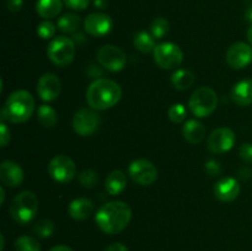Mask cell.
Listing matches in <instances>:
<instances>
[{"label":"cell","instance_id":"obj_31","mask_svg":"<svg viewBox=\"0 0 252 251\" xmlns=\"http://www.w3.org/2000/svg\"><path fill=\"white\" fill-rule=\"evenodd\" d=\"M56 31V25L49 21V20H44V21L39 22L38 26H37V34L42 39H53Z\"/></svg>","mask_w":252,"mask_h":251},{"label":"cell","instance_id":"obj_10","mask_svg":"<svg viewBox=\"0 0 252 251\" xmlns=\"http://www.w3.org/2000/svg\"><path fill=\"white\" fill-rule=\"evenodd\" d=\"M128 176L140 186H150L158 180V169L147 159H137L128 166Z\"/></svg>","mask_w":252,"mask_h":251},{"label":"cell","instance_id":"obj_37","mask_svg":"<svg viewBox=\"0 0 252 251\" xmlns=\"http://www.w3.org/2000/svg\"><path fill=\"white\" fill-rule=\"evenodd\" d=\"M24 6V0H6V7L11 12H19Z\"/></svg>","mask_w":252,"mask_h":251},{"label":"cell","instance_id":"obj_15","mask_svg":"<svg viewBox=\"0 0 252 251\" xmlns=\"http://www.w3.org/2000/svg\"><path fill=\"white\" fill-rule=\"evenodd\" d=\"M62 81L57 74L46 73L38 79L37 83V94L44 102H51L57 100L61 95Z\"/></svg>","mask_w":252,"mask_h":251},{"label":"cell","instance_id":"obj_12","mask_svg":"<svg viewBox=\"0 0 252 251\" xmlns=\"http://www.w3.org/2000/svg\"><path fill=\"white\" fill-rule=\"evenodd\" d=\"M235 133L231 128L220 127L214 129L207 139V148L213 154H224L235 145Z\"/></svg>","mask_w":252,"mask_h":251},{"label":"cell","instance_id":"obj_17","mask_svg":"<svg viewBox=\"0 0 252 251\" xmlns=\"http://www.w3.org/2000/svg\"><path fill=\"white\" fill-rule=\"evenodd\" d=\"M0 180L2 185L15 188L24 181V170L12 160H4L0 164Z\"/></svg>","mask_w":252,"mask_h":251},{"label":"cell","instance_id":"obj_11","mask_svg":"<svg viewBox=\"0 0 252 251\" xmlns=\"http://www.w3.org/2000/svg\"><path fill=\"white\" fill-rule=\"evenodd\" d=\"M97 62L102 68L108 71H121L127 64V56L125 52L113 44H105L97 51Z\"/></svg>","mask_w":252,"mask_h":251},{"label":"cell","instance_id":"obj_16","mask_svg":"<svg viewBox=\"0 0 252 251\" xmlns=\"http://www.w3.org/2000/svg\"><path fill=\"white\" fill-rule=\"evenodd\" d=\"M240 184L231 176L221 177L214 186V196L221 202H233L240 194Z\"/></svg>","mask_w":252,"mask_h":251},{"label":"cell","instance_id":"obj_33","mask_svg":"<svg viewBox=\"0 0 252 251\" xmlns=\"http://www.w3.org/2000/svg\"><path fill=\"white\" fill-rule=\"evenodd\" d=\"M204 170H206V172L209 176H218V175L221 174V165L217 160L209 159L204 164Z\"/></svg>","mask_w":252,"mask_h":251},{"label":"cell","instance_id":"obj_34","mask_svg":"<svg viewBox=\"0 0 252 251\" xmlns=\"http://www.w3.org/2000/svg\"><path fill=\"white\" fill-rule=\"evenodd\" d=\"M64 4L68 7H70L71 10H75V11H81V10H85L86 7L90 5L91 0H63Z\"/></svg>","mask_w":252,"mask_h":251},{"label":"cell","instance_id":"obj_35","mask_svg":"<svg viewBox=\"0 0 252 251\" xmlns=\"http://www.w3.org/2000/svg\"><path fill=\"white\" fill-rule=\"evenodd\" d=\"M239 155L243 161L252 164V143H244L239 149Z\"/></svg>","mask_w":252,"mask_h":251},{"label":"cell","instance_id":"obj_19","mask_svg":"<svg viewBox=\"0 0 252 251\" xmlns=\"http://www.w3.org/2000/svg\"><path fill=\"white\" fill-rule=\"evenodd\" d=\"M231 100L239 106H250L252 103V79H243L231 89Z\"/></svg>","mask_w":252,"mask_h":251},{"label":"cell","instance_id":"obj_24","mask_svg":"<svg viewBox=\"0 0 252 251\" xmlns=\"http://www.w3.org/2000/svg\"><path fill=\"white\" fill-rule=\"evenodd\" d=\"M133 43H134L135 49H138V51L144 54L154 52L155 47H157L155 38L153 37L152 33L147 31L135 32L134 37H133Z\"/></svg>","mask_w":252,"mask_h":251},{"label":"cell","instance_id":"obj_4","mask_svg":"<svg viewBox=\"0 0 252 251\" xmlns=\"http://www.w3.org/2000/svg\"><path fill=\"white\" fill-rule=\"evenodd\" d=\"M38 207L39 202L34 192L22 191L12 198L9 207V213L16 223L26 225L36 218Z\"/></svg>","mask_w":252,"mask_h":251},{"label":"cell","instance_id":"obj_25","mask_svg":"<svg viewBox=\"0 0 252 251\" xmlns=\"http://www.w3.org/2000/svg\"><path fill=\"white\" fill-rule=\"evenodd\" d=\"M37 120L44 128H53L58 122V113L52 106L41 105L36 111Z\"/></svg>","mask_w":252,"mask_h":251},{"label":"cell","instance_id":"obj_32","mask_svg":"<svg viewBox=\"0 0 252 251\" xmlns=\"http://www.w3.org/2000/svg\"><path fill=\"white\" fill-rule=\"evenodd\" d=\"M187 111L182 103H174L171 107L167 111V117L171 122L174 123H181L184 122L185 118H186Z\"/></svg>","mask_w":252,"mask_h":251},{"label":"cell","instance_id":"obj_44","mask_svg":"<svg viewBox=\"0 0 252 251\" xmlns=\"http://www.w3.org/2000/svg\"><path fill=\"white\" fill-rule=\"evenodd\" d=\"M0 241H1V245H0V251L4 250V246H5V239L2 234H0Z\"/></svg>","mask_w":252,"mask_h":251},{"label":"cell","instance_id":"obj_21","mask_svg":"<svg viewBox=\"0 0 252 251\" xmlns=\"http://www.w3.org/2000/svg\"><path fill=\"white\" fill-rule=\"evenodd\" d=\"M126 186H127V176L121 170H113L105 180V188L111 196H117L122 193Z\"/></svg>","mask_w":252,"mask_h":251},{"label":"cell","instance_id":"obj_20","mask_svg":"<svg viewBox=\"0 0 252 251\" xmlns=\"http://www.w3.org/2000/svg\"><path fill=\"white\" fill-rule=\"evenodd\" d=\"M182 135L189 144H199L206 138V127L198 120H189L182 128Z\"/></svg>","mask_w":252,"mask_h":251},{"label":"cell","instance_id":"obj_28","mask_svg":"<svg viewBox=\"0 0 252 251\" xmlns=\"http://www.w3.org/2000/svg\"><path fill=\"white\" fill-rule=\"evenodd\" d=\"M170 30V22L165 17H157L150 25V33L155 39L164 38Z\"/></svg>","mask_w":252,"mask_h":251},{"label":"cell","instance_id":"obj_29","mask_svg":"<svg viewBox=\"0 0 252 251\" xmlns=\"http://www.w3.org/2000/svg\"><path fill=\"white\" fill-rule=\"evenodd\" d=\"M54 230H56V225L51 219L47 218L39 219L33 225V233L39 238H49L53 235Z\"/></svg>","mask_w":252,"mask_h":251},{"label":"cell","instance_id":"obj_39","mask_svg":"<svg viewBox=\"0 0 252 251\" xmlns=\"http://www.w3.org/2000/svg\"><path fill=\"white\" fill-rule=\"evenodd\" d=\"M49 251H73V249L66 245H56L52 249H49Z\"/></svg>","mask_w":252,"mask_h":251},{"label":"cell","instance_id":"obj_41","mask_svg":"<svg viewBox=\"0 0 252 251\" xmlns=\"http://www.w3.org/2000/svg\"><path fill=\"white\" fill-rule=\"evenodd\" d=\"M107 4V0H95V6L98 7V9H106Z\"/></svg>","mask_w":252,"mask_h":251},{"label":"cell","instance_id":"obj_14","mask_svg":"<svg viewBox=\"0 0 252 251\" xmlns=\"http://www.w3.org/2000/svg\"><path fill=\"white\" fill-rule=\"evenodd\" d=\"M113 21L110 15L105 12H93L84 21L86 33L93 37H105L112 31Z\"/></svg>","mask_w":252,"mask_h":251},{"label":"cell","instance_id":"obj_2","mask_svg":"<svg viewBox=\"0 0 252 251\" xmlns=\"http://www.w3.org/2000/svg\"><path fill=\"white\" fill-rule=\"evenodd\" d=\"M122 97V89L117 81L107 78H98L86 90V102L96 111H106L117 105Z\"/></svg>","mask_w":252,"mask_h":251},{"label":"cell","instance_id":"obj_43","mask_svg":"<svg viewBox=\"0 0 252 251\" xmlns=\"http://www.w3.org/2000/svg\"><path fill=\"white\" fill-rule=\"evenodd\" d=\"M246 36H248V41H249V44H251L252 46V25L250 27H249L248 30V33H246Z\"/></svg>","mask_w":252,"mask_h":251},{"label":"cell","instance_id":"obj_6","mask_svg":"<svg viewBox=\"0 0 252 251\" xmlns=\"http://www.w3.org/2000/svg\"><path fill=\"white\" fill-rule=\"evenodd\" d=\"M48 59L59 68L70 65L75 57V42L66 36H58L51 39L47 47Z\"/></svg>","mask_w":252,"mask_h":251},{"label":"cell","instance_id":"obj_18","mask_svg":"<svg viewBox=\"0 0 252 251\" xmlns=\"http://www.w3.org/2000/svg\"><path fill=\"white\" fill-rule=\"evenodd\" d=\"M95 204L90 198L79 197L73 199L68 207V213L75 220H85L94 213Z\"/></svg>","mask_w":252,"mask_h":251},{"label":"cell","instance_id":"obj_42","mask_svg":"<svg viewBox=\"0 0 252 251\" xmlns=\"http://www.w3.org/2000/svg\"><path fill=\"white\" fill-rule=\"evenodd\" d=\"M0 206H2L4 204V201H5V188L4 186H0Z\"/></svg>","mask_w":252,"mask_h":251},{"label":"cell","instance_id":"obj_27","mask_svg":"<svg viewBox=\"0 0 252 251\" xmlns=\"http://www.w3.org/2000/svg\"><path fill=\"white\" fill-rule=\"evenodd\" d=\"M15 251H41L38 240L33 236L21 235L15 240Z\"/></svg>","mask_w":252,"mask_h":251},{"label":"cell","instance_id":"obj_26","mask_svg":"<svg viewBox=\"0 0 252 251\" xmlns=\"http://www.w3.org/2000/svg\"><path fill=\"white\" fill-rule=\"evenodd\" d=\"M57 26L64 33H75L80 27V17L73 12H66L59 17Z\"/></svg>","mask_w":252,"mask_h":251},{"label":"cell","instance_id":"obj_36","mask_svg":"<svg viewBox=\"0 0 252 251\" xmlns=\"http://www.w3.org/2000/svg\"><path fill=\"white\" fill-rule=\"evenodd\" d=\"M10 139H11L10 129L7 128L6 123L1 122V125H0V144H1V147H6L7 143L10 142Z\"/></svg>","mask_w":252,"mask_h":251},{"label":"cell","instance_id":"obj_23","mask_svg":"<svg viewBox=\"0 0 252 251\" xmlns=\"http://www.w3.org/2000/svg\"><path fill=\"white\" fill-rule=\"evenodd\" d=\"M194 83V74L189 69H177L171 75V84L176 90L185 91Z\"/></svg>","mask_w":252,"mask_h":251},{"label":"cell","instance_id":"obj_8","mask_svg":"<svg viewBox=\"0 0 252 251\" xmlns=\"http://www.w3.org/2000/svg\"><path fill=\"white\" fill-rule=\"evenodd\" d=\"M101 125V117L97 111L91 107L80 108L73 117L74 132L81 137H90Z\"/></svg>","mask_w":252,"mask_h":251},{"label":"cell","instance_id":"obj_3","mask_svg":"<svg viewBox=\"0 0 252 251\" xmlns=\"http://www.w3.org/2000/svg\"><path fill=\"white\" fill-rule=\"evenodd\" d=\"M36 108L33 96L26 90H16L7 96L1 110V122L25 123L32 117Z\"/></svg>","mask_w":252,"mask_h":251},{"label":"cell","instance_id":"obj_38","mask_svg":"<svg viewBox=\"0 0 252 251\" xmlns=\"http://www.w3.org/2000/svg\"><path fill=\"white\" fill-rule=\"evenodd\" d=\"M103 251H128V248L122 243H113L108 245Z\"/></svg>","mask_w":252,"mask_h":251},{"label":"cell","instance_id":"obj_7","mask_svg":"<svg viewBox=\"0 0 252 251\" xmlns=\"http://www.w3.org/2000/svg\"><path fill=\"white\" fill-rule=\"evenodd\" d=\"M154 62L165 70H172L181 65L184 62V52L179 44L174 42H162L157 44L153 52Z\"/></svg>","mask_w":252,"mask_h":251},{"label":"cell","instance_id":"obj_30","mask_svg":"<svg viewBox=\"0 0 252 251\" xmlns=\"http://www.w3.org/2000/svg\"><path fill=\"white\" fill-rule=\"evenodd\" d=\"M78 180L83 187H85V188H93V187H95L96 184H97L98 175L97 172L94 171V170L86 169L83 170V171L79 174Z\"/></svg>","mask_w":252,"mask_h":251},{"label":"cell","instance_id":"obj_9","mask_svg":"<svg viewBox=\"0 0 252 251\" xmlns=\"http://www.w3.org/2000/svg\"><path fill=\"white\" fill-rule=\"evenodd\" d=\"M48 174L58 184H68L75 177L76 165L68 155H56L48 164Z\"/></svg>","mask_w":252,"mask_h":251},{"label":"cell","instance_id":"obj_5","mask_svg":"<svg viewBox=\"0 0 252 251\" xmlns=\"http://www.w3.org/2000/svg\"><path fill=\"white\" fill-rule=\"evenodd\" d=\"M218 107V96L209 86H202L193 91L189 100V108L197 118L211 116Z\"/></svg>","mask_w":252,"mask_h":251},{"label":"cell","instance_id":"obj_1","mask_svg":"<svg viewBox=\"0 0 252 251\" xmlns=\"http://www.w3.org/2000/svg\"><path fill=\"white\" fill-rule=\"evenodd\" d=\"M132 219V209L123 201H111L100 207L95 221L101 231L110 235L125 230Z\"/></svg>","mask_w":252,"mask_h":251},{"label":"cell","instance_id":"obj_13","mask_svg":"<svg viewBox=\"0 0 252 251\" xmlns=\"http://www.w3.org/2000/svg\"><path fill=\"white\" fill-rule=\"evenodd\" d=\"M225 61L230 68L240 70L252 63V46L245 42H236L228 48Z\"/></svg>","mask_w":252,"mask_h":251},{"label":"cell","instance_id":"obj_40","mask_svg":"<svg viewBox=\"0 0 252 251\" xmlns=\"http://www.w3.org/2000/svg\"><path fill=\"white\" fill-rule=\"evenodd\" d=\"M245 19H246V21L249 22V24L252 25V4L249 5L248 9H246V11H245Z\"/></svg>","mask_w":252,"mask_h":251},{"label":"cell","instance_id":"obj_22","mask_svg":"<svg viewBox=\"0 0 252 251\" xmlns=\"http://www.w3.org/2000/svg\"><path fill=\"white\" fill-rule=\"evenodd\" d=\"M62 9H63V0H37V14L46 20L58 16Z\"/></svg>","mask_w":252,"mask_h":251}]
</instances>
